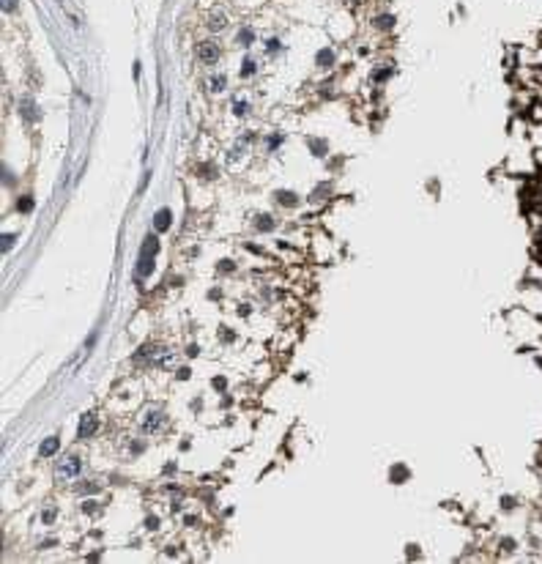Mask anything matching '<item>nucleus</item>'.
I'll list each match as a JSON object with an SVG mask.
<instances>
[{
    "label": "nucleus",
    "instance_id": "12",
    "mask_svg": "<svg viewBox=\"0 0 542 564\" xmlns=\"http://www.w3.org/2000/svg\"><path fill=\"white\" fill-rule=\"evenodd\" d=\"M255 228H257V230H263V233H269V230H274V219H271L269 214L257 216V219H255Z\"/></svg>",
    "mask_w": 542,
    "mask_h": 564
},
{
    "label": "nucleus",
    "instance_id": "10",
    "mask_svg": "<svg viewBox=\"0 0 542 564\" xmlns=\"http://www.w3.org/2000/svg\"><path fill=\"white\" fill-rule=\"evenodd\" d=\"M225 25H228V20H225V14H222V11H216V14H211V17H208V28H211V30H222Z\"/></svg>",
    "mask_w": 542,
    "mask_h": 564
},
{
    "label": "nucleus",
    "instance_id": "5",
    "mask_svg": "<svg viewBox=\"0 0 542 564\" xmlns=\"http://www.w3.org/2000/svg\"><path fill=\"white\" fill-rule=\"evenodd\" d=\"M170 219H173L170 209H159V211H156V216H153V228H156V230L162 233V230H167V228H170Z\"/></svg>",
    "mask_w": 542,
    "mask_h": 564
},
{
    "label": "nucleus",
    "instance_id": "1",
    "mask_svg": "<svg viewBox=\"0 0 542 564\" xmlns=\"http://www.w3.org/2000/svg\"><path fill=\"white\" fill-rule=\"evenodd\" d=\"M80 471H83V460L77 458V455H66L63 460H58L55 480L58 482H69V480H74V477H80Z\"/></svg>",
    "mask_w": 542,
    "mask_h": 564
},
{
    "label": "nucleus",
    "instance_id": "8",
    "mask_svg": "<svg viewBox=\"0 0 542 564\" xmlns=\"http://www.w3.org/2000/svg\"><path fill=\"white\" fill-rule=\"evenodd\" d=\"M208 88H211L214 93L225 91V88H228V77H225V74H214V77L208 80Z\"/></svg>",
    "mask_w": 542,
    "mask_h": 564
},
{
    "label": "nucleus",
    "instance_id": "18",
    "mask_svg": "<svg viewBox=\"0 0 542 564\" xmlns=\"http://www.w3.org/2000/svg\"><path fill=\"white\" fill-rule=\"evenodd\" d=\"M392 25H395V17H381V20H378V28H383V30L392 28Z\"/></svg>",
    "mask_w": 542,
    "mask_h": 564
},
{
    "label": "nucleus",
    "instance_id": "9",
    "mask_svg": "<svg viewBox=\"0 0 542 564\" xmlns=\"http://www.w3.org/2000/svg\"><path fill=\"white\" fill-rule=\"evenodd\" d=\"M315 61H318V66H320V69H329V66L334 63V52H332V49H320Z\"/></svg>",
    "mask_w": 542,
    "mask_h": 564
},
{
    "label": "nucleus",
    "instance_id": "4",
    "mask_svg": "<svg viewBox=\"0 0 542 564\" xmlns=\"http://www.w3.org/2000/svg\"><path fill=\"white\" fill-rule=\"evenodd\" d=\"M96 417H93V414H85V417H83V422H80V430H77V439H80V441H85V439H90V436H93V433H96Z\"/></svg>",
    "mask_w": 542,
    "mask_h": 564
},
{
    "label": "nucleus",
    "instance_id": "13",
    "mask_svg": "<svg viewBox=\"0 0 542 564\" xmlns=\"http://www.w3.org/2000/svg\"><path fill=\"white\" fill-rule=\"evenodd\" d=\"M277 200H279V206H296L299 197L293 195V192H277Z\"/></svg>",
    "mask_w": 542,
    "mask_h": 564
},
{
    "label": "nucleus",
    "instance_id": "22",
    "mask_svg": "<svg viewBox=\"0 0 542 564\" xmlns=\"http://www.w3.org/2000/svg\"><path fill=\"white\" fill-rule=\"evenodd\" d=\"M279 146V134H274V137L269 140V148H277Z\"/></svg>",
    "mask_w": 542,
    "mask_h": 564
},
{
    "label": "nucleus",
    "instance_id": "20",
    "mask_svg": "<svg viewBox=\"0 0 542 564\" xmlns=\"http://www.w3.org/2000/svg\"><path fill=\"white\" fill-rule=\"evenodd\" d=\"M3 8H6V11H14V8H17V0H3Z\"/></svg>",
    "mask_w": 542,
    "mask_h": 564
},
{
    "label": "nucleus",
    "instance_id": "6",
    "mask_svg": "<svg viewBox=\"0 0 542 564\" xmlns=\"http://www.w3.org/2000/svg\"><path fill=\"white\" fill-rule=\"evenodd\" d=\"M58 446H61V441H58L55 436H52V439H47L42 446H39V452H42V458H52V455L58 452Z\"/></svg>",
    "mask_w": 542,
    "mask_h": 564
},
{
    "label": "nucleus",
    "instance_id": "17",
    "mask_svg": "<svg viewBox=\"0 0 542 564\" xmlns=\"http://www.w3.org/2000/svg\"><path fill=\"white\" fill-rule=\"evenodd\" d=\"M11 247H14V233H6L3 236V252H8Z\"/></svg>",
    "mask_w": 542,
    "mask_h": 564
},
{
    "label": "nucleus",
    "instance_id": "14",
    "mask_svg": "<svg viewBox=\"0 0 542 564\" xmlns=\"http://www.w3.org/2000/svg\"><path fill=\"white\" fill-rule=\"evenodd\" d=\"M252 39H255L252 28H241V30H238V36H236V42H238V44H244V47H247V44H252Z\"/></svg>",
    "mask_w": 542,
    "mask_h": 564
},
{
    "label": "nucleus",
    "instance_id": "19",
    "mask_svg": "<svg viewBox=\"0 0 542 564\" xmlns=\"http://www.w3.org/2000/svg\"><path fill=\"white\" fill-rule=\"evenodd\" d=\"M17 209H20V211H30V209H33V200H30V197H25L22 203H17Z\"/></svg>",
    "mask_w": 542,
    "mask_h": 564
},
{
    "label": "nucleus",
    "instance_id": "11",
    "mask_svg": "<svg viewBox=\"0 0 542 564\" xmlns=\"http://www.w3.org/2000/svg\"><path fill=\"white\" fill-rule=\"evenodd\" d=\"M20 107H22V115H25V118H28V121H36V104L30 102V99H22Z\"/></svg>",
    "mask_w": 542,
    "mask_h": 564
},
{
    "label": "nucleus",
    "instance_id": "3",
    "mask_svg": "<svg viewBox=\"0 0 542 564\" xmlns=\"http://www.w3.org/2000/svg\"><path fill=\"white\" fill-rule=\"evenodd\" d=\"M162 425H165V414H162L159 408L148 411V414H146V419H143V430H146V433H156Z\"/></svg>",
    "mask_w": 542,
    "mask_h": 564
},
{
    "label": "nucleus",
    "instance_id": "16",
    "mask_svg": "<svg viewBox=\"0 0 542 564\" xmlns=\"http://www.w3.org/2000/svg\"><path fill=\"white\" fill-rule=\"evenodd\" d=\"M241 74H244V77L255 74V61H252V58H247V61H244V69H241Z\"/></svg>",
    "mask_w": 542,
    "mask_h": 564
},
{
    "label": "nucleus",
    "instance_id": "21",
    "mask_svg": "<svg viewBox=\"0 0 542 564\" xmlns=\"http://www.w3.org/2000/svg\"><path fill=\"white\" fill-rule=\"evenodd\" d=\"M277 49H279V42H277V39H271V42H269V52H277Z\"/></svg>",
    "mask_w": 542,
    "mask_h": 564
},
{
    "label": "nucleus",
    "instance_id": "15",
    "mask_svg": "<svg viewBox=\"0 0 542 564\" xmlns=\"http://www.w3.org/2000/svg\"><path fill=\"white\" fill-rule=\"evenodd\" d=\"M233 112L244 118V115L250 112V102H244V99H236V102H233Z\"/></svg>",
    "mask_w": 542,
    "mask_h": 564
},
{
    "label": "nucleus",
    "instance_id": "7",
    "mask_svg": "<svg viewBox=\"0 0 542 564\" xmlns=\"http://www.w3.org/2000/svg\"><path fill=\"white\" fill-rule=\"evenodd\" d=\"M156 250H159V238H156V236H148V238H146V244H143V252H140V255H146V258H153V255H156Z\"/></svg>",
    "mask_w": 542,
    "mask_h": 564
},
{
    "label": "nucleus",
    "instance_id": "2",
    "mask_svg": "<svg viewBox=\"0 0 542 564\" xmlns=\"http://www.w3.org/2000/svg\"><path fill=\"white\" fill-rule=\"evenodd\" d=\"M197 58H200L203 63H216V61H219V44L200 42V47H197Z\"/></svg>",
    "mask_w": 542,
    "mask_h": 564
}]
</instances>
